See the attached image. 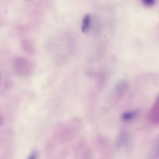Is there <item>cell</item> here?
Masks as SVG:
<instances>
[{
  "label": "cell",
  "instance_id": "obj_1",
  "mask_svg": "<svg viewBox=\"0 0 159 159\" xmlns=\"http://www.w3.org/2000/svg\"><path fill=\"white\" fill-rule=\"evenodd\" d=\"M128 87V83L127 81L122 80L117 83L113 91L116 98H119L123 96L127 90Z\"/></svg>",
  "mask_w": 159,
  "mask_h": 159
},
{
  "label": "cell",
  "instance_id": "obj_2",
  "mask_svg": "<svg viewBox=\"0 0 159 159\" xmlns=\"http://www.w3.org/2000/svg\"><path fill=\"white\" fill-rule=\"evenodd\" d=\"M148 118L151 123L158 124L159 121V100L158 97L150 110Z\"/></svg>",
  "mask_w": 159,
  "mask_h": 159
},
{
  "label": "cell",
  "instance_id": "obj_3",
  "mask_svg": "<svg viewBox=\"0 0 159 159\" xmlns=\"http://www.w3.org/2000/svg\"><path fill=\"white\" fill-rule=\"evenodd\" d=\"M15 65L17 68L21 69V70L24 71L27 73L29 72L30 67L29 62L27 59L23 58H19L16 59Z\"/></svg>",
  "mask_w": 159,
  "mask_h": 159
},
{
  "label": "cell",
  "instance_id": "obj_4",
  "mask_svg": "<svg viewBox=\"0 0 159 159\" xmlns=\"http://www.w3.org/2000/svg\"><path fill=\"white\" fill-rule=\"evenodd\" d=\"M91 23V17L90 15H85L83 18L81 25V30L83 32L87 31L90 27Z\"/></svg>",
  "mask_w": 159,
  "mask_h": 159
},
{
  "label": "cell",
  "instance_id": "obj_5",
  "mask_svg": "<svg viewBox=\"0 0 159 159\" xmlns=\"http://www.w3.org/2000/svg\"><path fill=\"white\" fill-rule=\"evenodd\" d=\"M136 112L132 111L126 112L124 113L121 117L125 121H129L132 119L136 115Z\"/></svg>",
  "mask_w": 159,
  "mask_h": 159
},
{
  "label": "cell",
  "instance_id": "obj_6",
  "mask_svg": "<svg viewBox=\"0 0 159 159\" xmlns=\"http://www.w3.org/2000/svg\"><path fill=\"white\" fill-rule=\"evenodd\" d=\"M142 2L145 5L151 6L156 3V1L155 0H143Z\"/></svg>",
  "mask_w": 159,
  "mask_h": 159
},
{
  "label": "cell",
  "instance_id": "obj_7",
  "mask_svg": "<svg viewBox=\"0 0 159 159\" xmlns=\"http://www.w3.org/2000/svg\"><path fill=\"white\" fill-rule=\"evenodd\" d=\"M28 159H37V156L35 153H32Z\"/></svg>",
  "mask_w": 159,
  "mask_h": 159
}]
</instances>
